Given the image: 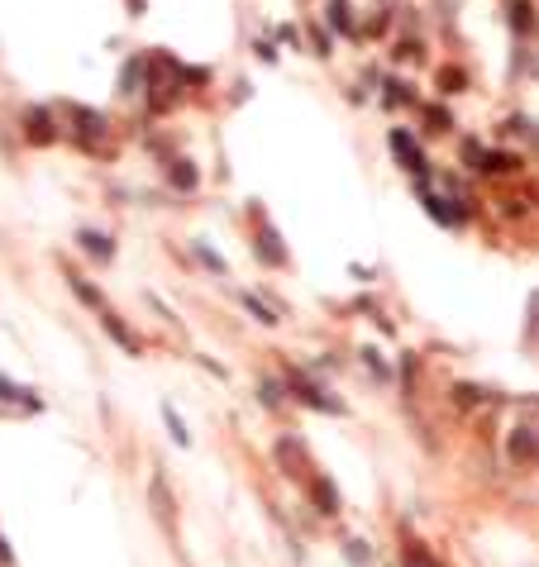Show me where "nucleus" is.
I'll return each mask as SVG.
<instances>
[{"instance_id": "obj_1", "label": "nucleus", "mask_w": 539, "mask_h": 567, "mask_svg": "<svg viewBox=\"0 0 539 567\" xmlns=\"http://www.w3.org/2000/svg\"><path fill=\"white\" fill-rule=\"evenodd\" d=\"M511 458H521V463H539V434L521 425L516 434H511Z\"/></svg>"}, {"instance_id": "obj_2", "label": "nucleus", "mask_w": 539, "mask_h": 567, "mask_svg": "<svg viewBox=\"0 0 539 567\" xmlns=\"http://www.w3.org/2000/svg\"><path fill=\"white\" fill-rule=\"evenodd\" d=\"M77 239H81V248H87L91 258H101V262H105V258H111V253H115V244H111V239H105V234H95V229H81Z\"/></svg>"}, {"instance_id": "obj_3", "label": "nucleus", "mask_w": 539, "mask_h": 567, "mask_svg": "<svg viewBox=\"0 0 539 567\" xmlns=\"http://www.w3.org/2000/svg\"><path fill=\"white\" fill-rule=\"evenodd\" d=\"M392 149L401 153V163L411 167V172H425V163H421V149H415V143L406 139V134H392Z\"/></svg>"}, {"instance_id": "obj_4", "label": "nucleus", "mask_w": 539, "mask_h": 567, "mask_svg": "<svg viewBox=\"0 0 539 567\" xmlns=\"http://www.w3.org/2000/svg\"><path fill=\"white\" fill-rule=\"evenodd\" d=\"M258 253H262V262H272V268H282L286 262V253L278 248V234H272V229H262L258 234Z\"/></svg>"}, {"instance_id": "obj_5", "label": "nucleus", "mask_w": 539, "mask_h": 567, "mask_svg": "<svg viewBox=\"0 0 539 567\" xmlns=\"http://www.w3.org/2000/svg\"><path fill=\"white\" fill-rule=\"evenodd\" d=\"M29 139H34V143H48V139H53V125H48V115H43V111H34V115H29Z\"/></svg>"}, {"instance_id": "obj_6", "label": "nucleus", "mask_w": 539, "mask_h": 567, "mask_svg": "<svg viewBox=\"0 0 539 567\" xmlns=\"http://www.w3.org/2000/svg\"><path fill=\"white\" fill-rule=\"evenodd\" d=\"M316 497H320V511H325V515L339 511V491L325 487V481H316Z\"/></svg>"}, {"instance_id": "obj_7", "label": "nucleus", "mask_w": 539, "mask_h": 567, "mask_svg": "<svg viewBox=\"0 0 539 567\" xmlns=\"http://www.w3.org/2000/svg\"><path fill=\"white\" fill-rule=\"evenodd\" d=\"M163 415H167V429H172V439H177V443H191V434H187L182 420H177V410H172V405H163Z\"/></svg>"}, {"instance_id": "obj_8", "label": "nucleus", "mask_w": 539, "mask_h": 567, "mask_svg": "<svg viewBox=\"0 0 539 567\" xmlns=\"http://www.w3.org/2000/svg\"><path fill=\"white\" fill-rule=\"evenodd\" d=\"M401 563H406V567H439V563L429 558V553H425L421 544H411V549H406V558H401Z\"/></svg>"}, {"instance_id": "obj_9", "label": "nucleus", "mask_w": 539, "mask_h": 567, "mask_svg": "<svg viewBox=\"0 0 539 567\" xmlns=\"http://www.w3.org/2000/svg\"><path fill=\"white\" fill-rule=\"evenodd\" d=\"M172 182H177V186H182V191H191V186H196V167H187V163H177V167H172Z\"/></svg>"}, {"instance_id": "obj_10", "label": "nucleus", "mask_w": 539, "mask_h": 567, "mask_svg": "<svg viewBox=\"0 0 539 567\" xmlns=\"http://www.w3.org/2000/svg\"><path fill=\"white\" fill-rule=\"evenodd\" d=\"M244 306L254 310V315H258L262 324H272V320H278V315H268V306H262V300H254V296H244Z\"/></svg>"}, {"instance_id": "obj_11", "label": "nucleus", "mask_w": 539, "mask_h": 567, "mask_svg": "<svg viewBox=\"0 0 539 567\" xmlns=\"http://www.w3.org/2000/svg\"><path fill=\"white\" fill-rule=\"evenodd\" d=\"M344 553H349V563H368V558H373V549H363V544H358V539H354V544L344 549Z\"/></svg>"}, {"instance_id": "obj_12", "label": "nucleus", "mask_w": 539, "mask_h": 567, "mask_svg": "<svg viewBox=\"0 0 539 567\" xmlns=\"http://www.w3.org/2000/svg\"><path fill=\"white\" fill-rule=\"evenodd\" d=\"M15 396H20V386H15V382H5V377H0V401H15Z\"/></svg>"}, {"instance_id": "obj_13", "label": "nucleus", "mask_w": 539, "mask_h": 567, "mask_svg": "<svg viewBox=\"0 0 539 567\" xmlns=\"http://www.w3.org/2000/svg\"><path fill=\"white\" fill-rule=\"evenodd\" d=\"M511 20H516L521 29H530V5H516V15H511Z\"/></svg>"}]
</instances>
